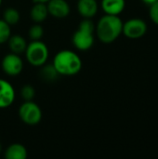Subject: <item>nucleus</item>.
<instances>
[{"label": "nucleus", "instance_id": "nucleus-1", "mask_svg": "<svg viewBox=\"0 0 158 159\" xmlns=\"http://www.w3.org/2000/svg\"><path fill=\"white\" fill-rule=\"evenodd\" d=\"M123 21L119 16L103 15L95 25V32L102 43L111 44L122 34Z\"/></svg>", "mask_w": 158, "mask_h": 159}, {"label": "nucleus", "instance_id": "nucleus-2", "mask_svg": "<svg viewBox=\"0 0 158 159\" xmlns=\"http://www.w3.org/2000/svg\"><path fill=\"white\" fill-rule=\"evenodd\" d=\"M52 64L60 75L71 76L77 75L81 71L83 62L76 52L63 49L55 55Z\"/></svg>", "mask_w": 158, "mask_h": 159}, {"label": "nucleus", "instance_id": "nucleus-3", "mask_svg": "<svg viewBox=\"0 0 158 159\" xmlns=\"http://www.w3.org/2000/svg\"><path fill=\"white\" fill-rule=\"evenodd\" d=\"M94 22L90 19L84 18L80 21L78 29L73 34L72 43L74 47L81 51H87L90 49L94 44Z\"/></svg>", "mask_w": 158, "mask_h": 159}, {"label": "nucleus", "instance_id": "nucleus-4", "mask_svg": "<svg viewBox=\"0 0 158 159\" xmlns=\"http://www.w3.org/2000/svg\"><path fill=\"white\" fill-rule=\"evenodd\" d=\"M24 53L27 61L34 67L44 65L49 56L47 46L41 40L31 41V43L27 44Z\"/></svg>", "mask_w": 158, "mask_h": 159}, {"label": "nucleus", "instance_id": "nucleus-5", "mask_svg": "<svg viewBox=\"0 0 158 159\" xmlns=\"http://www.w3.org/2000/svg\"><path fill=\"white\" fill-rule=\"evenodd\" d=\"M20 119L28 126H35L42 119V110L33 101H24L19 108Z\"/></svg>", "mask_w": 158, "mask_h": 159}, {"label": "nucleus", "instance_id": "nucleus-6", "mask_svg": "<svg viewBox=\"0 0 158 159\" xmlns=\"http://www.w3.org/2000/svg\"><path fill=\"white\" fill-rule=\"evenodd\" d=\"M147 33L146 22L140 18H132L123 23L122 34L130 39H138Z\"/></svg>", "mask_w": 158, "mask_h": 159}, {"label": "nucleus", "instance_id": "nucleus-7", "mask_svg": "<svg viewBox=\"0 0 158 159\" xmlns=\"http://www.w3.org/2000/svg\"><path fill=\"white\" fill-rule=\"evenodd\" d=\"M3 72L9 76L19 75L23 70V61L19 54L8 53L7 54L1 62Z\"/></svg>", "mask_w": 158, "mask_h": 159}, {"label": "nucleus", "instance_id": "nucleus-8", "mask_svg": "<svg viewBox=\"0 0 158 159\" xmlns=\"http://www.w3.org/2000/svg\"><path fill=\"white\" fill-rule=\"evenodd\" d=\"M48 15L56 19H64L70 14V6L66 0H49L47 3Z\"/></svg>", "mask_w": 158, "mask_h": 159}, {"label": "nucleus", "instance_id": "nucleus-9", "mask_svg": "<svg viewBox=\"0 0 158 159\" xmlns=\"http://www.w3.org/2000/svg\"><path fill=\"white\" fill-rule=\"evenodd\" d=\"M15 100V90L10 82L0 78V109L12 105Z\"/></svg>", "mask_w": 158, "mask_h": 159}, {"label": "nucleus", "instance_id": "nucleus-10", "mask_svg": "<svg viewBox=\"0 0 158 159\" xmlns=\"http://www.w3.org/2000/svg\"><path fill=\"white\" fill-rule=\"evenodd\" d=\"M99 9L97 0H78L77 11L81 17L91 19L94 17Z\"/></svg>", "mask_w": 158, "mask_h": 159}, {"label": "nucleus", "instance_id": "nucleus-11", "mask_svg": "<svg viewBox=\"0 0 158 159\" xmlns=\"http://www.w3.org/2000/svg\"><path fill=\"white\" fill-rule=\"evenodd\" d=\"M101 6L105 14L119 16L125 9L126 0H102Z\"/></svg>", "mask_w": 158, "mask_h": 159}, {"label": "nucleus", "instance_id": "nucleus-12", "mask_svg": "<svg viewBox=\"0 0 158 159\" xmlns=\"http://www.w3.org/2000/svg\"><path fill=\"white\" fill-rule=\"evenodd\" d=\"M4 157L6 159H26L28 157L27 150L21 143H12L5 151Z\"/></svg>", "mask_w": 158, "mask_h": 159}, {"label": "nucleus", "instance_id": "nucleus-13", "mask_svg": "<svg viewBox=\"0 0 158 159\" xmlns=\"http://www.w3.org/2000/svg\"><path fill=\"white\" fill-rule=\"evenodd\" d=\"M48 11L46 3H34L30 10L31 20L35 23H41L47 20Z\"/></svg>", "mask_w": 158, "mask_h": 159}, {"label": "nucleus", "instance_id": "nucleus-14", "mask_svg": "<svg viewBox=\"0 0 158 159\" xmlns=\"http://www.w3.org/2000/svg\"><path fill=\"white\" fill-rule=\"evenodd\" d=\"M8 48L12 53L16 54H21L25 51L27 47L26 40L20 34H14L10 35V37L7 40Z\"/></svg>", "mask_w": 158, "mask_h": 159}, {"label": "nucleus", "instance_id": "nucleus-15", "mask_svg": "<svg viewBox=\"0 0 158 159\" xmlns=\"http://www.w3.org/2000/svg\"><path fill=\"white\" fill-rule=\"evenodd\" d=\"M39 75L43 80L47 82L54 81L58 78V76H60L59 73L57 72L53 64H46V63L41 66Z\"/></svg>", "mask_w": 158, "mask_h": 159}, {"label": "nucleus", "instance_id": "nucleus-16", "mask_svg": "<svg viewBox=\"0 0 158 159\" xmlns=\"http://www.w3.org/2000/svg\"><path fill=\"white\" fill-rule=\"evenodd\" d=\"M20 19V12L18 11V9H16L14 7H7V8H6L4 13H3V20L7 24H9L10 26L17 24L19 22Z\"/></svg>", "mask_w": 158, "mask_h": 159}, {"label": "nucleus", "instance_id": "nucleus-17", "mask_svg": "<svg viewBox=\"0 0 158 159\" xmlns=\"http://www.w3.org/2000/svg\"><path fill=\"white\" fill-rule=\"evenodd\" d=\"M44 35V29L39 23H35L30 27L28 31V36L32 41L40 40Z\"/></svg>", "mask_w": 158, "mask_h": 159}, {"label": "nucleus", "instance_id": "nucleus-18", "mask_svg": "<svg viewBox=\"0 0 158 159\" xmlns=\"http://www.w3.org/2000/svg\"><path fill=\"white\" fill-rule=\"evenodd\" d=\"M11 35L10 25L7 24L3 19H0V44L7 43Z\"/></svg>", "mask_w": 158, "mask_h": 159}, {"label": "nucleus", "instance_id": "nucleus-19", "mask_svg": "<svg viewBox=\"0 0 158 159\" xmlns=\"http://www.w3.org/2000/svg\"><path fill=\"white\" fill-rule=\"evenodd\" d=\"M20 97L23 101H33L35 95V90L32 85H24L20 89Z\"/></svg>", "mask_w": 158, "mask_h": 159}, {"label": "nucleus", "instance_id": "nucleus-20", "mask_svg": "<svg viewBox=\"0 0 158 159\" xmlns=\"http://www.w3.org/2000/svg\"><path fill=\"white\" fill-rule=\"evenodd\" d=\"M149 7H150V9H149L150 19L155 24L158 25V1Z\"/></svg>", "mask_w": 158, "mask_h": 159}, {"label": "nucleus", "instance_id": "nucleus-21", "mask_svg": "<svg viewBox=\"0 0 158 159\" xmlns=\"http://www.w3.org/2000/svg\"><path fill=\"white\" fill-rule=\"evenodd\" d=\"M158 0H142V2L143 3V4H145V5H147V6H151V5H153L154 3H156V2H157Z\"/></svg>", "mask_w": 158, "mask_h": 159}, {"label": "nucleus", "instance_id": "nucleus-22", "mask_svg": "<svg viewBox=\"0 0 158 159\" xmlns=\"http://www.w3.org/2000/svg\"><path fill=\"white\" fill-rule=\"evenodd\" d=\"M34 1V3H47L49 0H33Z\"/></svg>", "mask_w": 158, "mask_h": 159}, {"label": "nucleus", "instance_id": "nucleus-23", "mask_svg": "<svg viewBox=\"0 0 158 159\" xmlns=\"http://www.w3.org/2000/svg\"><path fill=\"white\" fill-rule=\"evenodd\" d=\"M1 151H2V146H1V143H0V153H1Z\"/></svg>", "mask_w": 158, "mask_h": 159}, {"label": "nucleus", "instance_id": "nucleus-24", "mask_svg": "<svg viewBox=\"0 0 158 159\" xmlns=\"http://www.w3.org/2000/svg\"><path fill=\"white\" fill-rule=\"evenodd\" d=\"M2 1H3V0H0V7H1V4H2Z\"/></svg>", "mask_w": 158, "mask_h": 159}]
</instances>
